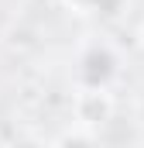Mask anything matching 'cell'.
<instances>
[{
	"label": "cell",
	"instance_id": "6da1fadb",
	"mask_svg": "<svg viewBox=\"0 0 144 148\" xmlns=\"http://www.w3.org/2000/svg\"><path fill=\"white\" fill-rule=\"evenodd\" d=\"M82 66H86V69H82L86 83H89L93 90H100L110 76H113V55H110V52H103V48H93V52L82 59Z\"/></svg>",
	"mask_w": 144,
	"mask_h": 148
},
{
	"label": "cell",
	"instance_id": "7a4b0ae2",
	"mask_svg": "<svg viewBox=\"0 0 144 148\" xmlns=\"http://www.w3.org/2000/svg\"><path fill=\"white\" fill-rule=\"evenodd\" d=\"M58 148H96V145H93L89 138H65Z\"/></svg>",
	"mask_w": 144,
	"mask_h": 148
},
{
	"label": "cell",
	"instance_id": "3957f363",
	"mask_svg": "<svg viewBox=\"0 0 144 148\" xmlns=\"http://www.w3.org/2000/svg\"><path fill=\"white\" fill-rule=\"evenodd\" d=\"M69 3H75V7H86V10H96V7H103L107 0H69Z\"/></svg>",
	"mask_w": 144,
	"mask_h": 148
}]
</instances>
